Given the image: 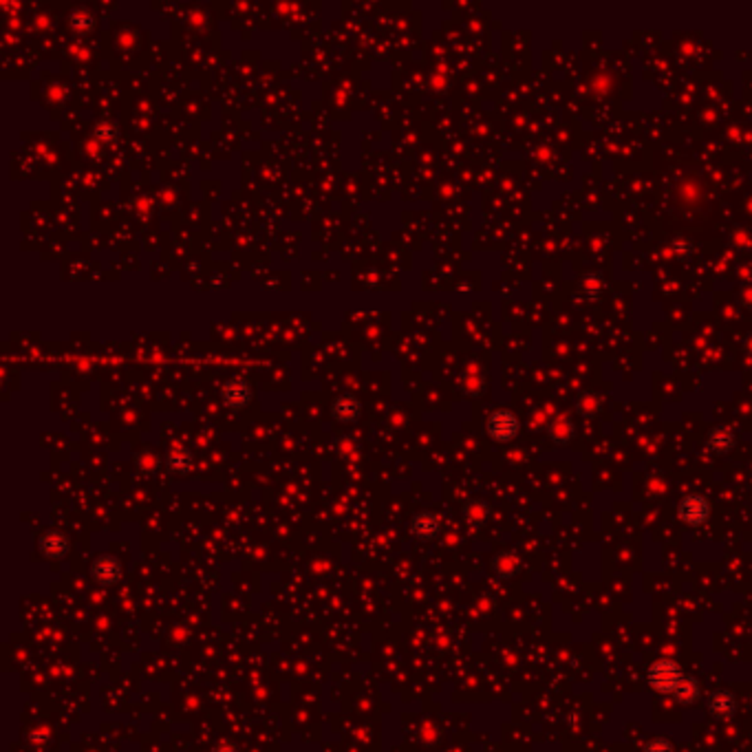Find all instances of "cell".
I'll use <instances>...</instances> for the list:
<instances>
[{
	"label": "cell",
	"instance_id": "cell-1",
	"mask_svg": "<svg viewBox=\"0 0 752 752\" xmlns=\"http://www.w3.org/2000/svg\"><path fill=\"white\" fill-rule=\"evenodd\" d=\"M684 677H686L684 670L679 668L673 659H655V662L646 668V682L659 695L673 697Z\"/></svg>",
	"mask_w": 752,
	"mask_h": 752
},
{
	"label": "cell",
	"instance_id": "cell-2",
	"mask_svg": "<svg viewBox=\"0 0 752 752\" xmlns=\"http://www.w3.org/2000/svg\"><path fill=\"white\" fill-rule=\"evenodd\" d=\"M485 430L494 441L505 444V441H512L514 437L518 435V430H521V422H518V417L510 409H496L494 413H490V417H487Z\"/></svg>",
	"mask_w": 752,
	"mask_h": 752
},
{
	"label": "cell",
	"instance_id": "cell-3",
	"mask_svg": "<svg viewBox=\"0 0 752 752\" xmlns=\"http://www.w3.org/2000/svg\"><path fill=\"white\" fill-rule=\"evenodd\" d=\"M710 514H713V505H710V501L706 499L704 494H686L682 501H679L677 505V516L679 521L690 525V527H699L704 525Z\"/></svg>",
	"mask_w": 752,
	"mask_h": 752
},
{
	"label": "cell",
	"instance_id": "cell-4",
	"mask_svg": "<svg viewBox=\"0 0 752 752\" xmlns=\"http://www.w3.org/2000/svg\"><path fill=\"white\" fill-rule=\"evenodd\" d=\"M708 713L717 717V719H728L730 715H735L737 710V697L728 690H717L708 697Z\"/></svg>",
	"mask_w": 752,
	"mask_h": 752
},
{
	"label": "cell",
	"instance_id": "cell-5",
	"mask_svg": "<svg viewBox=\"0 0 752 752\" xmlns=\"http://www.w3.org/2000/svg\"><path fill=\"white\" fill-rule=\"evenodd\" d=\"M121 576V569H119V561L113 556H99L97 561L93 563V578L99 583V585H113L119 581Z\"/></svg>",
	"mask_w": 752,
	"mask_h": 752
},
{
	"label": "cell",
	"instance_id": "cell-6",
	"mask_svg": "<svg viewBox=\"0 0 752 752\" xmlns=\"http://www.w3.org/2000/svg\"><path fill=\"white\" fill-rule=\"evenodd\" d=\"M735 433L726 428V426H717L715 430H710L708 435V450L715 452V454H728L730 450L735 448Z\"/></svg>",
	"mask_w": 752,
	"mask_h": 752
},
{
	"label": "cell",
	"instance_id": "cell-7",
	"mask_svg": "<svg viewBox=\"0 0 752 752\" xmlns=\"http://www.w3.org/2000/svg\"><path fill=\"white\" fill-rule=\"evenodd\" d=\"M441 530V523L439 518H437L435 514H420L415 516L413 521V534L422 538V541H430V538H435L437 534H439Z\"/></svg>",
	"mask_w": 752,
	"mask_h": 752
},
{
	"label": "cell",
	"instance_id": "cell-8",
	"mask_svg": "<svg viewBox=\"0 0 752 752\" xmlns=\"http://www.w3.org/2000/svg\"><path fill=\"white\" fill-rule=\"evenodd\" d=\"M66 547H69L66 545V538L62 534L49 532V534H45L43 538H40V550H43V554L47 558H60V556H64Z\"/></svg>",
	"mask_w": 752,
	"mask_h": 752
},
{
	"label": "cell",
	"instance_id": "cell-9",
	"mask_svg": "<svg viewBox=\"0 0 752 752\" xmlns=\"http://www.w3.org/2000/svg\"><path fill=\"white\" fill-rule=\"evenodd\" d=\"M699 695H702V688H699L697 679L686 675L682 679V684L677 686L673 699H675V702H679V704H695L697 699H699Z\"/></svg>",
	"mask_w": 752,
	"mask_h": 752
},
{
	"label": "cell",
	"instance_id": "cell-10",
	"mask_svg": "<svg viewBox=\"0 0 752 752\" xmlns=\"http://www.w3.org/2000/svg\"><path fill=\"white\" fill-rule=\"evenodd\" d=\"M550 437L554 444H567L574 437V428L567 420H554L550 424Z\"/></svg>",
	"mask_w": 752,
	"mask_h": 752
},
{
	"label": "cell",
	"instance_id": "cell-11",
	"mask_svg": "<svg viewBox=\"0 0 752 752\" xmlns=\"http://www.w3.org/2000/svg\"><path fill=\"white\" fill-rule=\"evenodd\" d=\"M518 567H521V563H518V558L514 554H499V558H496V563H494V569L499 572V576H514L518 572Z\"/></svg>",
	"mask_w": 752,
	"mask_h": 752
},
{
	"label": "cell",
	"instance_id": "cell-12",
	"mask_svg": "<svg viewBox=\"0 0 752 752\" xmlns=\"http://www.w3.org/2000/svg\"><path fill=\"white\" fill-rule=\"evenodd\" d=\"M576 411L585 415V417H592V415H596L598 411H601V402H598L596 395L592 393H583L581 398H578L576 402Z\"/></svg>",
	"mask_w": 752,
	"mask_h": 752
},
{
	"label": "cell",
	"instance_id": "cell-13",
	"mask_svg": "<svg viewBox=\"0 0 752 752\" xmlns=\"http://www.w3.org/2000/svg\"><path fill=\"white\" fill-rule=\"evenodd\" d=\"M644 752H675V748H673V744H670L668 739H664V737H655V739H651V741H648V744L644 746Z\"/></svg>",
	"mask_w": 752,
	"mask_h": 752
},
{
	"label": "cell",
	"instance_id": "cell-14",
	"mask_svg": "<svg viewBox=\"0 0 752 752\" xmlns=\"http://www.w3.org/2000/svg\"><path fill=\"white\" fill-rule=\"evenodd\" d=\"M226 393H234V398L230 400V404H232V406H241L243 402H245V400L250 398V393L245 391V386H241V389L236 391V384H228V386H226Z\"/></svg>",
	"mask_w": 752,
	"mask_h": 752
},
{
	"label": "cell",
	"instance_id": "cell-15",
	"mask_svg": "<svg viewBox=\"0 0 752 752\" xmlns=\"http://www.w3.org/2000/svg\"><path fill=\"white\" fill-rule=\"evenodd\" d=\"M583 289H585V296L594 300V298H598V293H601L603 282L598 280L596 276H594V278H587V280H585V284H583Z\"/></svg>",
	"mask_w": 752,
	"mask_h": 752
},
{
	"label": "cell",
	"instance_id": "cell-16",
	"mask_svg": "<svg viewBox=\"0 0 752 752\" xmlns=\"http://www.w3.org/2000/svg\"><path fill=\"white\" fill-rule=\"evenodd\" d=\"M675 250H677V254H688L690 252V245H688V243H684V241H677L675 243Z\"/></svg>",
	"mask_w": 752,
	"mask_h": 752
},
{
	"label": "cell",
	"instance_id": "cell-17",
	"mask_svg": "<svg viewBox=\"0 0 752 752\" xmlns=\"http://www.w3.org/2000/svg\"><path fill=\"white\" fill-rule=\"evenodd\" d=\"M746 347H748V351H752V342L748 340V344H746Z\"/></svg>",
	"mask_w": 752,
	"mask_h": 752
},
{
	"label": "cell",
	"instance_id": "cell-18",
	"mask_svg": "<svg viewBox=\"0 0 752 752\" xmlns=\"http://www.w3.org/2000/svg\"><path fill=\"white\" fill-rule=\"evenodd\" d=\"M219 752H221V750H219ZM230 752H236V750H234V748H230Z\"/></svg>",
	"mask_w": 752,
	"mask_h": 752
}]
</instances>
